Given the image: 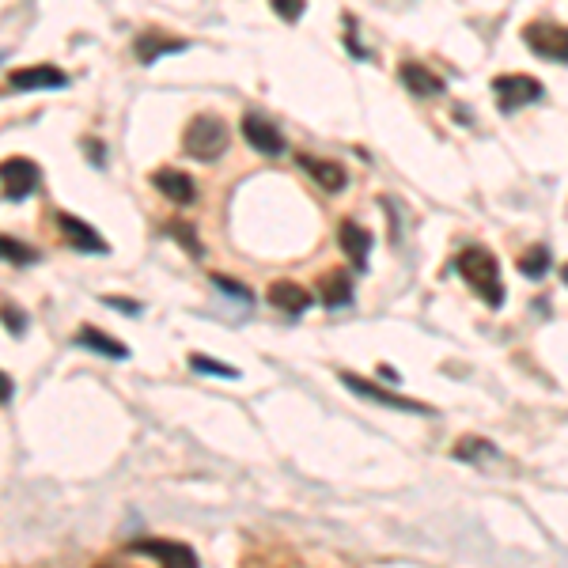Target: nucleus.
<instances>
[{
    "label": "nucleus",
    "mask_w": 568,
    "mask_h": 568,
    "mask_svg": "<svg viewBox=\"0 0 568 568\" xmlns=\"http://www.w3.org/2000/svg\"><path fill=\"white\" fill-rule=\"evenodd\" d=\"M455 269H459V277L470 284L478 296H485L489 307H500V303H504L500 266L485 247H462L459 254H455Z\"/></svg>",
    "instance_id": "nucleus-1"
},
{
    "label": "nucleus",
    "mask_w": 568,
    "mask_h": 568,
    "mask_svg": "<svg viewBox=\"0 0 568 568\" xmlns=\"http://www.w3.org/2000/svg\"><path fill=\"white\" fill-rule=\"evenodd\" d=\"M228 125L220 122L216 114H197L194 122L186 125V133H182V148H186V156H194V160L209 163L216 156H224L228 152Z\"/></svg>",
    "instance_id": "nucleus-2"
},
{
    "label": "nucleus",
    "mask_w": 568,
    "mask_h": 568,
    "mask_svg": "<svg viewBox=\"0 0 568 568\" xmlns=\"http://www.w3.org/2000/svg\"><path fill=\"white\" fill-rule=\"evenodd\" d=\"M493 95H497V107L504 114H512L519 107H531V103H542L546 99V88L527 76V72H515V76H497L493 80Z\"/></svg>",
    "instance_id": "nucleus-3"
},
{
    "label": "nucleus",
    "mask_w": 568,
    "mask_h": 568,
    "mask_svg": "<svg viewBox=\"0 0 568 568\" xmlns=\"http://www.w3.org/2000/svg\"><path fill=\"white\" fill-rule=\"evenodd\" d=\"M523 42H527L538 57L557 61V65H568V27H561V23H542V19H534V23L523 27Z\"/></svg>",
    "instance_id": "nucleus-4"
},
{
    "label": "nucleus",
    "mask_w": 568,
    "mask_h": 568,
    "mask_svg": "<svg viewBox=\"0 0 568 568\" xmlns=\"http://www.w3.org/2000/svg\"><path fill=\"white\" fill-rule=\"evenodd\" d=\"M129 553L152 557L160 568H201L197 565V553L186 542H171V538H141V542L129 546Z\"/></svg>",
    "instance_id": "nucleus-5"
},
{
    "label": "nucleus",
    "mask_w": 568,
    "mask_h": 568,
    "mask_svg": "<svg viewBox=\"0 0 568 568\" xmlns=\"http://www.w3.org/2000/svg\"><path fill=\"white\" fill-rule=\"evenodd\" d=\"M0 182H4V194L12 201H23V197H31L42 186V171L31 160L12 156V160L0 163Z\"/></svg>",
    "instance_id": "nucleus-6"
},
{
    "label": "nucleus",
    "mask_w": 568,
    "mask_h": 568,
    "mask_svg": "<svg viewBox=\"0 0 568 568\" xmlns=\"http://www.w3.org/2000/svg\"><path fill=\"white\" fill-rule=\"evenodd\" d=\"M57 231L69 239L72 250H84V254H107V239L99 235V231L91 228V224H84L80 216L72 213H57Z\"/></svg>",
    "instance_id": "nucleus-7"
},
{
    "label": "nucleus",
    "mask_w": 568,
    "mask_h": 568,
    "mask_svg": "<svg viewBox=\"0 0 568 568\" xmlns=\"http://www.w3.org/2000/svg\"><path fill=\"white\" fill-rule=\"evenodd\" d=\"M341 383H345V387H349L353 394H360V398H368V402H379V406L406 409V413H428L425 406H417V402H409V398H398V394L383 391V387H379V383H372V379H360V375L341 372Z\"/></svg>",
    "instance_id": "nucleus-8"
},
{
    "label": "nucleus",
    "mask_w": 568,
    "mask_h": 568,
    "mask_svg": "<svg viewBox=\"0 0 568 568\" xmlns=\"http://www.w3.org/2000/svg\"><path fill=\"white\" fill-rule=\"evenodd\" d=\"M243 137H247L250 148H258L262 156H281L284 152L281 129L273 122H266V118H258V114H247V118H243Z\"/></svg>",
    "instance_id": "nucleus-9"
},
{
    "label": "nucleus",
    "mask_w": 568,
    "mask_h": 568,
    "mask_svg": "<svg viewBox=\"0 0 568 568\" xmlns=\"http://www.w3.org/2000/svg\"><path fill=\"white\" fill-rule=\"evenodd\" d=\"M8 84L16 91H42V88H65L69 76L54 65H31V69H16L8 76Z\"/></svg>",
    "instance_id": "nucleus-10"
},
{
    "label": "nucleus",
    "mask_w": 568,
    "mask_h": 568,
    "mask_svg": "<svg viewBox=\"0 0 568 568\" xmlns=\"http://www.w3.org/2000/svg\"><path fill=\"white\" fill-rule=\"evenodd\" d=\"M152 186L160 190L167 201H175V205H194V178L186 175V171H175V167H160L156 175H152Z\"/></svg>",
    "instance_id": "nucleus-11"
},
{
    "label": "nucleus",
    "mask_w": 568,
    "mask_h": 568,
    "mask_svg": "<svg viewBox=\"0 0 568 568\" xmlns=\"http://www.w3.org/2000/svg\"><path fill=\"white\" fill-rule=\"evenodd\" d=\"M338 239H341V250L349 254V262H353L356 269L368 266V258H372V231L364 228V224H356V220H341Z\"/></svg>",
    "instance_id": "nucleus-12"
},
{
    "label": "nucleus",
    "mask_w": 568,
    "mask_h": 568,
    "mask_svg": "<svg viewBox=\"0 0 568 568\" xmlns=\"http://www.w3.org/2000/svg\"><path fill=\"white\" fill-rule=\"evenodd\" d=\"M398 76H402V84H406L413 95H421V99H436V95H444V88H447L436 72L425 69V65H417V61H406V65L398 69Z\"/></svg>",
    "instance_id": "nucleus-13"
},
{
    "label": "nucleus",
    "mask_w": 568,
    "mask_h": 568,
    "mask_svg": "<svg viewBox=\"0 0 568 568\" xmlns=\"http://www.w3.org/2000/svg\"><path fill=\"white\" fill-rule=\"evenodd\" d=\"M300 160V167L307 171V175L315 178V186H322V190H330V194H338V190H345V167L334 160H319V156H296Z\"/></svg>",
    "instance_id": "nucleus-14"
},
{
    "label": "nucleus",
    "mask_w": 568,
    "mask_h": 568,
    "mask_svg": "<svg viewBox=\"0 0 568 568\" xmlns=\"http://www.w3.org/2000/svg\"><path fill=\"white\" fill-rule=\"evenodd\" d=\"M182 50H186L182 38H167V35H160V31H148V35H141L137 38V46H133V54H137L141 65H156L160 57L182 54Z\"/></svg>",
    "instance_id": "nucleus-15"
},
{
    "label": "nucleus",
    "mask_w": 568,
    "mask_h": 568,
    "mask_svg": "<svg viewBox=\"0 0 568 568\" xmlns=\"http://www.w3.org/2000/svg\"><path fill=\"white\" fill-rule=\"evenodd\" d=\"M266 296H269V303H273V307H281L284 315H300V311H307V307H311V292H307L303 284H296V281H273Z\"/></svg>",
    "instance_id": "nucleus-16"
},
{
    "label": "nucleus",
    "mask_w": 568,
    "mask_h": 568,
    "mask_svg": "<svg viewBox=\"0 0 568 568\" xmlns=\"http://www.w3.org/2000/svg\"><path fill=\"white\" fill-rule=\"evenodd\" d=\"M319 296L326 307H349L353 303V277L341 273V269L326 273V277H319Z\"/></svg>",
    "instance_id": "nucleus-17"
},
{
    "label": "nucleus",
    "mask_w": 568,
    "mask_h": 568,
    "mask_svg": "<svg viewBox=\"0 0 568 568\" xmlns=\"http://www.w3.org/2000/svg\"><path fill=\"white\" fill-rule=\"evenodd\" d=\"M76 345H84V349H91V353L110 356V360H125V356H129V349H125L122 341L107 338V334H103V330H95V326H80Z\"/></svg>",
    "instance_id": "nucleus-18"
},
{
    "label": "nucleus",
    "mask_w": 568,
    "mask_h": 568,
    "mask_svg": "<svg viewBox=\"0 0 568 568\" xmlns=\"http://www.w3.org/2000/svg\"><path fill=\"white\" fill-rule=\"evenodd\" d=\"M519 269H523V277H531V281H538V277H546V269H550V250L546 247H531L523 258H519Z\"/></svg>",
    "instance_id": "nucleus-19"
},
{
    "label": "nucleus",
    "mask_w": 568,
    "mask_h": 568,
    "mask_svg": "<svg viewBox=\"0 0 568 568\" xmlns=\"http://www.w3.org/2000/svg\"><path fill=\"white\" fill-rule=\"evenodd\" d=\"M190 368H194V372H201V375H220V379H235V375H239L231 364H224V360H213V356H201V353L190 356Z\"/></svg>",
    "instance_id": "nucleus-20"
},
{
    "label": "nucleus",
    "mask_w": 568,
    "mask_h": 568,
    "mask_svg": "<svg viewBox=\"0 0 568 568\" xmlns=\"http://www.w3.org/2000/svg\"><path fill=\"white\" fill-rule=\"evenodd\" d=\"M0 258H4V262H16V266H27V262H35L38 254L31 247H23V243H16V239L0 235Z\"/></svg>",
    "instance_id": "nucleus-21"
},
{
    "label": "nucleus",
    "mask_w": 568,
    "mask_h": 568,
    "mask_svg": "<svg viewBox=\"0 0 568 568\" xmlns=\"http://www.w3.org/2000/svg\"><path fill=\"white\" fill-rule=\"evenodd\" d=\"M474 455H497V447L478 440V436H470V440H462V444L455 447V459L462 462H474Z\"/></svg>",
    "instance_id": "nucleus-22"
},
{
    "label": "nucleus",
    "mask_w": 568,
    "mask_h": 568,
    "mask_svg": "<svg viewBox=\"0 0 568 568\" xmlns=\"http://www.w3.org/2000/svg\"><path fill=\"white\" fill-rule=\"evenodd\" d=\"M213 284H220L228 296H235V300H243V303H250L254 296H250V288L247 284H235V281H228V277H213Z\"/></svg>",
    "instance_id": "nucleus-23"
},
{
    "label": "nucleus",
    "mask_w": 568,
    "mask_h": 568,
    "mask_svg": "<svg viewBox=\"0 0 568 568\" xmlns=\"http://www.w3.org/2000/svg\"><path fill=\"white\" fill-rule=\"evenodd\" d=\"M0 319L8 322V330H12V334H23V315H19L12 303H4V307H0Z\"/></svg>",
    "instance_id": "nucleus-24"
},
{
    "label": "nucleus",
    "mask_w": 568,
    "mask_h": 568,
    "mask_svg": "<svg viewBox=\"0 0 568 568\" xmlns=\"http://www.w3.org/2000/svg\"><path fill=\"white\" fill-rule=\"evenodd\" d=\"M107 307H118V311H125V315H141V303L137 300H122V296H107Z\"/></svg>",
    "instance_id": "nucleus-25"
},
{
    "label": "nucleus",
    "mask_w": 568,
    "mask_h": 568,
    "mask_svg": "<svg viewBox=\"0 0 568 568\" xmlns=\"http://www.w3.org/2000/svg\"><path fill=\"white\" fill-rule=\"evenodd\" d=\"M273 8H277L284 19H300L303 16V4H296V0H273Z\"/></svg>",
    "instance_id": "nucleus-26"
},
{
    "label": "nucleus",
    "mask_w": 568,
    "mask_h": 568,
    "mask_svg": "<svg viewBox=\"0 0 568 568\" xmlns=\"http://www.w3.org/2000/svg\"><path fill=\"white\" fill-rule=\"evenodd\" d=\"M12 394H16V383L0 372V406H8V402H12Z\"/></svg>",
    "instance_id": "nucleus-27"
},
{
    "label": "nucleus",
    "mask_w": 568,
    "mask_h": 568,
    "mask_svg": "<svg viewBox=\"0 0 568 568\" xmlns=\"http://www.w3.org/2000/svg\"><path fill=\"white\" fill-rule=\"evenodd\" d=\"M95 568H125V565H122V561H99Z\"/></svg>",
    "instance_id": "nucleus-28"
},
{
    "label": "nucleus",
    "mask_w": 568,
    "mask_h": 568,
    "mask_svg": "<svg viewBox=\"0 0 568 568\" xmlns=\"http://www.w3.org/2000/svg\"><path fill=\"white\" fill-rule=\"evenodd\" d=\"M561 273H565V284H568V266H565V269H561Z\"/></svg>",
    "instance_id": "nucleus-29"
}]
</instances>
